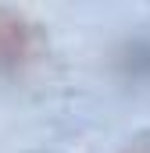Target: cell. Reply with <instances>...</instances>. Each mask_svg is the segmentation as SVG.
<instances>
[{"label": "cell", "mask_w": 150, "mask_h": 153, "mask_svg": "<svg viewBox=\"0 0 150 153\" xmlns=\"http://www.w3.org/2000/svg\"><path fill=\"white\" fill-rule=\"evenodd\" d=\"M32 50H36L32 25L14 11H0V71L4 75L22 71L32 61Z\"/></svg>", "instance_id": "6da1fadb"}, {"label": "cell", "mask_w": 150, "mask_h": 153, "mask_svg": "<svg viewBox=\"0 0 150 153\" xmlns=\"http://www.w3.org/2000/svg\"><path fill=\"white\" fill-rule=\"evenodd\" d=\"M118 64L129 78H150V39H129L118 53Z\"/></svg>", "instance_id": "7a4b0ae2"}]
</instances>
